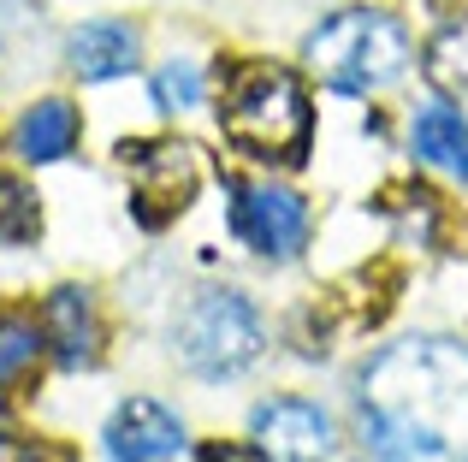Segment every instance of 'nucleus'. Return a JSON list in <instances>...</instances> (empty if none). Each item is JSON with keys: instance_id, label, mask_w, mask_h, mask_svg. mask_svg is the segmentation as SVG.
<instances>
[{"instance_id": "13", "label": "nucleus", "mask_w": 468, "mask_h": 462, "mask_svg": "<svg viewBox=\"0 0 468 462\" xmlns=\"http://www.w3.org/2000/svg\"><path fill=\"white\" fill-rule=\"evenodd\" d=\"M42 344H48V326L24 320V314H0V392L24 385L42 362Z\"/></svg>"}, {"instance_id": "6", "label": "nucleus", "mask_w": 468, "mask_h": 462, "mask_svg": "<svg viewBox=\"0 0 468 462\" xmlns=\"http://www.w3.org/2000/svg\"><path fill=\"white\" fill-rule=\"evenodd\" d=\"M231 231L255 255L285 261L309 237V208H303V196H291L279 184H231Z\"/></svg>"}, {"instance_id": "15", "label": "nucleus", "mask_w": 468, "mask_h": 462, "mask_svg": "<svg viewBox=\"0 0 468 462\" xmlns=\"http://www.w3.org/2000/svg\"><path fill=\"white\" fill-rule=\"evenodd\" d=\"M42 231V208H36V190L24 178L0 173V243H30Z\"/></svg>"}, {"instance_id": "18", "label": "nucleus", "mask_w": 468, "mask_h": 462, "mask_svg": "<svg viewBox=\"0 0 468 462\" xmlns=\"http://www.w3.org/2000/svg\"><path fill=\"white\" fill-rule=\"evenodd\" d=\"M12 462H59V457L42 451V445H24V451H12Z\"/></svg>"}, {"instance_id": "9", "label": "nucleus", "mask_w": 468, "mask_h": 462, "mask_svg": "<svg viewBox=\"0 0 468 462\" xmlns=\"http://www.w3.org/2000/svg\"><path fill=\"white\" fill-rule=\"evenodd\" d=\"M66 59H71L78 78H119V71L137 66V30H131V24H113V18H95V24H83V30H71Z\"/></svg>"}, {"instance_id": "17", "label": "nucleus", "mask_w": 468, "mask_h": 462, "mask_svg": "<svg viewBox=\"0 0 468 462\" xmlns=\"http://www.w3.org/2000/svg\"><path fill=\"white\" fill-rule=\"evenodd\" d=\"M202 462H273L267 451H243V445H207Z\"/></svg>"}, {"instance_id": "2", "label": "nucleus", "mask_w": 468, "mask_h": 462, "mask_svg": "<svg viewBox=\"0 0 468 462\" xmlns=\"http://www.w3.org/2000/svg\"><path fill=\"white\" fill-rule=\"evenodd\" d=\"M219 125L255 161H303L309 149V95L285 66H243L226 89Z\"/></svg>"}, {"instance_id": "14", "label": "nucleus", "mask_w": 468, "mask_h": 462, "mask_svg": "<svg viewBox=\"0 0 468 462\" xmlns=\"http://www.w3.org/2000/svg\"><path fill=\"white\" fill-rule=\"evenodd\" d=\"M427 78L439 83L445 95H468V18L445 24L427 47Z\"/></svg>"}, {"instance_id": "4", "label": "nucleus", "mask_w": 468, "mask_h": 462, "mask_svg": "<svg viewBox=\"0 0 468 462\" xmlns=\"http://www.w3.org/2000/svg\"><path fill=\"white\" fill-rule=\"evenodd\" d=\"M267 332H261V314L238 297V290H207V297L190 302L178 326V356L190 362L202 380H231L243 373L255 356H261Z\"/></svg>"}, {"instance_id": "10", "label": "nucleus", "mask_w": 468, "mask_h": 462, "mask_svg": "<svg viewBox=\"0 0 468 462\" xmlns=\"http://www.w3.org/2000/svg\"><path fill=\"white\" fill-rule=\"evenodd\" d=\"M42 326H48V344L59 350L66 368H90L95 362V344H101V326H95V309L83 290H54L42 309Z\"/></svg>"}, {"instance_id": "16", "label": "nucleus", "mask_w": 468, "mask_h": 462, "mask_svg": "<svg viewBox=\"0 0 468 462\" xmlns=\"http://www.w3.org/2000/svg\"><path fill=\"white\" fill-rule=\"evenodd\" d=\"M154 101L166 107V113H184V107H196V101H202V71H196L190 59H172V66L154 78Z\"/></svg>"}, {"instance_id": "8", "label": "nucleus", "mask_w": 468, "mask_h": 462, "mask_svg": "<svg viewBox=\"0 0 468 462\" xmlns=\"http://www.w3.org/2000/svg\"><path fill=\"white\" fill-rule=\"evenodd\" d=\"M184 445V427L172 409H160L154 397H131L113 421H107V457L113 462H166Z\"/></svg>"}, {"instance_id": "7", "label": "nucleus", "mask_w": 468, "mask_h": 462, "mask_svg": "<svg viewBox=\"0 0 468 462\" xmlns=\"http://www.w3.org/2000/svg\"><path fill=\"white\" fill-rule=\"evenodd\" d=\"M255 439L273 462H326L332 457V421L303 397H279V404L255 409Z\"/></svg>"}, {"instance_id": "3", "label": "nucleus", "mask_w": 468, "mask_h": 462, "mask_svg": "<svg viewBox=\"0 0 468 462\" xmlns=\"http://www.w3.org/2000/svg\"><path fill=\"white\" fill-rule=\"evenodd\" d=\"M309 59H314L320 83H332L344 95H367V89H386L391 78H403L410 36H403V24L391 12L350 6L309 36Z\"/></svg>"}, {"instance_id": "1", "label": "nucleus", "mask_w": 468, "mask_h": 462, "mask_svg": "<svg viewBox=\"0 0 468 462\" xmlns=\"http://www.w3.org/2000/svg\"><path fill=\"white\" fill-rule=\"evenodd\" d=\"M362 427L379 462H468V344L379 350L362 373Z\"/></svg>"}, {"instance_id": "11", "label": "nucleus", "mask_w": 468, "mask_h": 462, "mask_svg": "<svg viewBox=\"0 0 468 462\" xmlns=\"http://www.w3.org/2000/svg\"><path fill=\"white\" fill-rule=\"evenodd\" d=\"M415 161L445 173V178H457V184H468V125H463V113H451V107H421V113H415Z\"/></svg>"}, {"instance_id": "5", "label": "nucleus", "mask_w": 468, "mask_h": 462, "mask_svg": "<svg viewBox=\"0 0 468 462\" xmlns=\"http://www.w3.org/2000/svg\"><path fill=\"white\" fill-rule=\"evenodd\" d=\"M131 202L143 226H166L196 196V149L190 142H125Z\"/></svg>"}, {"instance_id": "12", "label": "nucleus", "mask_w": 468, "mask_h": 462, "mask_svg": "<svg viewBox=\"0 0 468 462\" xmlns=\"http://www.w3.org/2000/svg\"><path fill=\"white\" fill-rule=\"evenodd\" d=\"M71 142H78V113H71L66 101H42L24 113L18 125V154L24 161H59V154H71Z\"/></svg>"}]
</instances>
